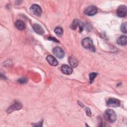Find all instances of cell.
I'll use <instances>...</instances> for the list:
<instances>
[{"label": "cell", "mask_w": 127, "mask_h": 127, "mask_svg": "<svg viewBox=\"0 0 127 127\" xmlns=\"http://www.w3.org/2000/svg\"><path fill=\"white\" fill-rule=\"evenodd\" d=\"M104 117L107 121L111 123H114L117 119V116L115 112L110 109H108L106 110L104 113Z\"/></svg>", "instance_id": "obj_1"}, {"label": "cell", "mask_w": 127, "mask_h": 127, "mask_svg": "<svg viewBox=\"0 0 127 127\" xmlns=\"http://www.w3.org/2000/svg\"><path fill=\"white\" fill-rule=\"evenodd\" d=\"M82 46L86 49H88L92 52L95 51V48L93 45V42L90 38H84L82 41Z\"/></svg>", "instance_id": "obj_2"}, {"label": "cell", "mask_w": 127, "mask_h": 127, "mask_svg": "<svg viewBox=\"0 0 127 127\" xmlns=\"http://www.w3.org/2000/svg\"><path fill=\"white\" fill-rule=\"evenodd\" d=\"M30 11L34 15L40 16L42 12L41 7L38 4H33L30 8Z\"/></svg>", "instance_id": "obj_3"}, {"label": "cell", "mask_w": 127, "mask_h": 127, "mask_svg": "<svg viewBox=\"0 0 127 127\" xmlns=\"http://www.w3.org/2000/svg\"><path fill=\"white\" fill-rule=\"evenodd\" d=\"M117 14L119 17H125L127 14V6L125 5H121L119 6L117 10Z\"/></svg>", "instance_id": "obj_4"}, {"label": "cell", "mask_w": 127, "mask_h": 127, "mask_svg": "<svg viewBox=\"0 0 127 127\" xmlns=\"http://www.w3.org/2000/svg\"><path fill=\"white\" fill-rule=\"evenodd\" d=\"M77 27H79L80 31L81 32L83 29V24L78 19H74L71 24L70 28L73 30H76Z\"/></svg>", "instance_id": "obj_5"}, {"label": "cell", "mask_w": 127, "mask_h": 127, "mask_svg": "<svg viewBox=\"0 0 127 127\" xmlns=\"http://www.w3.org/2000/svg\"><path fill=\"white\" fill-rule=\"evenodd\" d=\"M120 101L116 98H110L107 102V105L110 107H118L120 105Z\"/></svg>", "instance_id": "obj_6"}, {"label": "cell", "mask_w": 127, "mask_h": 127, "mask_svg": "<svg viewBox=\"0 0 127 127\" xmlns=\"http://www.w3.org/2000/svg\"><path fill=\"white\" fill-rule=\"evenodd\" d=\"M97 12V8L95 6L91 5L87 7L84 10L85 14L89 16H92L95 15Z\"/></svg>", "instance_id": "obj_7"}, {"label": "cell", "mask_w": 127, "mask_h": 127, "mask_svg": "<svg viewBox=\"0 0 127 127\" xmlns=\"http://www.w3.org/2000/svg\"><path fill=\"white\" fill-rule=\"evenodd\" d=\"M22 106L20 102H15L7 109V110H6V112L8 113H10L12 112H13L14 111L20 109L22 108Z\"/></svg>", "instance_id": "obj_8"}, {"label": "cell", "mask_w": 127, "mask_h": 127, "mask_svg": "<svg viewBox=\"0 0 127 127\" xmlns=\"http://www.w3.org/2000/svg\"><path fill=\"white\" fill-rule=\"evenodd\" d=\"M53 53L58 58H62L64 55V50L59 47H55L53 49Z\"/></svg>", "instance_id": "obj_9"}, {"label": "cell", "mask_w": 127, "mask_h": 127, "mask_svg": "<svg viewBox=\"0 0 127 127\" xmlns=\"http://www.w3.org/2000/svg\"><path fill=\"white\" fill-rule=\"evenodd\" d=\"M32 27L35 32L37 34L42 35L44 33V30L43 29V27L38 23H34L32 25Z\"/></svg>", "instance_id": "obj_10"}, {"label": "cell", "mask_w": 127, "mask_h": 127, "mask_svg": "<svg viewBox=\"0 0 127 127\" xmlns=\"http://www.w3.org/2000/svg\"><path fill=\"white\" fill-rule=\"evenodd\" d=\"M61 69L62 72L64 74H65L66 75H69L72 72V68L70 66H69L67 65H66V64L63 65L61 66Z\"/></svg>", "instance_id": "obj_11"}, {"label": "cell", "mask_w": 127, "mask_h": 127, "mask_svg": "<svg viewBox=\"0 0 127 127\" xmlns=\"http://www.w3.org/2000/svg\"><path fill=\"white\" fill-rule=\"evenodd\" d=\"M46 60L49 64L53 66H57L58 64V62L56 59V58L51 55H49L47 57Z\"/></svg>", "instance_id": "obj_12"}, {"label": "cell", "mask_w": 127, "mask_h": 127, "mask_svg": "<svg viewBox=\"0 0 127 127\" xmlns=\"http://www.w3.org/2000/svg\"><path fill=\"white\" fill-rule=\"evenodd\" d=\"M15 26L17 29L19 30H23L25 28V24L23 21L20 20H17L15 22Z\"/></svg>", "instance_id": "obj_13"}, {"label": "cell", "mask_w": 127, "mask_h": 127, "mask_svg": "<svg viewBox=\"0 0 127 127\" xmlns=\"http://www.w3.org/2000/svg\"><path fill=\"white\" fill-rule=\"evenodd\" d=\"M117 43L119 45H120L121 46H124L127 44V37L126 35H122L120 36L117 41Z\"/></svg>", "instance_id": "obj_14"}, {"label": "cell", "mask_w": 127, "mask_h": 127, "mask_svg": "<svg viewBox=\"0 0 127 127\" xmlns=\"http://www.w3.org/2000/svg\"><path fill=\"white\" fill-rule=\"evenodd\" d=\"M68 62L72 67H76L78 65L77 61L73 57H70L68 58Z\"/></svg>", "instance_id": "obj_15"}, {"label": "cell", "mask_w": 127, "mask_h": 127, "mask_svg": "<svg viewBox=\"0 0 127 127\" xmlns=\"http://www.w3.org/2000/svg\"><path fill=\"white\" fill-rule=\"evenodd\" d=\"M54 32L59 36H62L63 34V33H64L63 29L61 27H56L55 29V30H54Z\"/></svg>", "instance_id": "obj_16"}, {"label": "cell", "mask_w": 127, "mask_h": 127, "mask_svg": "<svg viewBox=\"0 0 127 127\" xmlns=\"http://www.w3.org/2000/svg\"><path fill=\"white\" fill-rule=\"evenodd\" d=\"M121 30L122 31V32L126 34L127 32V22L123 23L121 26Z\"/></svg>", "instance_id": "obj_17"}, {"label": "cell", "mask_w": 127, "mask_h": 127, "mask_svg": "<svg viewBox=\"0 0 127 127\" xmlns=\"http://www.w3.org/2000/svg\"><path fill=\"white\" fill-rule=\"evenodd\" d=\"M97 75V73H95V72H92V73H90V74H89V79H90V82L91 83L93 81L94 78L96 77Z\"/></svg>", "instance_id": "obj_18"}, {"label": "cell", "mask_w": 127, "mask_h": 127, "mask_svg": "<svg viewBox=\"0 0 127 127\" xmlns=\"http://www.w3.org/2000/svg\"><path fill=\"white\" fill-rule=\"evenodd\" d=\"M17 81L18 83H19L20 84H24L27 82V79L25 77H21V78H19V79H18Z\"/></svg>", "instance_id": "obj_19"}, {"label": "cell", "mask_w": 127, "mask_h": 127, "mask_svg": "<svg viewBox=\"0 0 127 127\" xmlns=\"http://www.w3.org/2000/svg\"><path fill=\"white\" fill-rule=\"evenodd\" d=\"M86 114L89 116H90L91 115V112H90L89 109L88 108H86Z\"/></svg>", "instance_id": "obj_20"}]
</instances>
